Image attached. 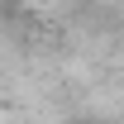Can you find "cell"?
<instances>
[{"mask_svg": "<svg viewBox=\"0 0 124 124\" xmlns=\"http://www.w3.org/2000/svg\"><path fill=\"white\" fill-rule=\"evenodd\" d=\"M10 5H15V0H10Z\"/></svg>", "mask_w": 124, "mask_h": 124, "instance_id": "obj_1", "label": "cell"}]
</instances>
